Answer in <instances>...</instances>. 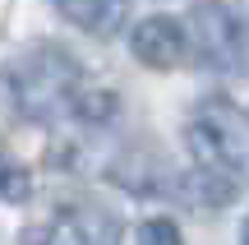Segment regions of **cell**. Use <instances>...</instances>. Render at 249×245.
<instances>
[{"mask_svg":"<svg viewBox=\"0 0 249 245\" xmlns=\"http://www.w3.org/2000/svg\"><path fill=\"white\" fill-rule=\"evenodd\" d=\"M55 9L88 37H116L129 19V0H55Z\"/></svg>","mask_w":249,"mask_h":245,"instance_id":"obj_6","label":"cell"},{"mask_svg":"<svg viewBox=\"0 0 249 245\" xmlns=\"http://www.w3.org/2000/svg\"><path fill=\"white\" fill-rule=\"evenodd\" d=\"M185 148L194 157V171L240 181V167L249 157V116L226 97L198 102L185 120Z\"/></svg>","mask_w":249,"mask_h":245,"instance_id":"obj_2","label":"cell"},{"mask_svg":"<svg viewBox=\"0 0 249 245\" xmlns=\"http://www.w3.org/2000/svg\"><path fill=\"white\" fill-rule=\"evenodd\" d=\"M9 93H14L18 116L55 125L65 116H79L88 83H83V70L74 65V56L65 46L42 42L9 65Z\"/></svg>","mask_w":249,"mask_h":245,"instance_id":"obj_1","label":"cell"},{"mask_svg":"<svg viewBox=\"0 0 249 245\" xmlns=\"http://www.w3.org/2000/svg\"><path fill=\"white\" fill-rule=\"evenodd\" d=\"M129 51H134V60L148 65V70H176V65L185 60V51H189V33L171 14H152V19H143V23H134Z\"/></svg>","mask_w":249,"mask_h":245,"instance_id":"obj_5","label":"cell"},{"mask_svg":"<svg viewBox=\"0 0 249 245\" xmlns=\"http://www.w3.org/2000/svg\"><path fill=\"white\" fill-rule=\"evenodd\" d=\"M28 194H33V171H28L9 148H0V199L5 204H23Z\"/></svg>","mask_w":249,"mask_h":245,"instance_id":"obj_7","label":"cell"},{"mask_svg":"<svg viewBox=\"0 0 249 245\" xmlns=\"http://www.w3.org/2000/svg\"><path fill=\"white\" fill-rule=\"evenodd\" d=\"M185 33H189V46L203 65L213 70H235L249 51V37H245V23L231 5L222 0H198L185 19Z\"/></svg>","mask_w":249,"mask_h":245,"instance_id":"obj_3","label":"cell"},{"mask_svg":"<svg viewBox=\"0 0 249 245\" xmlns=\"http://www.w3.org/2000/svg\"><path fill=\"white\" fill-rule=\"evenodd\" d=\"M37 245H120V222L107 208L74 204V208H60L37 231Z\"/></svg>","mask_w":249,"mask_h":245,"instance_id":"obj_4","label":"cell"},{"mask_svg":"<svg viewBox=\"0 0 249 245\" xmlns=\"http://www.w3.org/2000/svg\"><path fill=\"white\" fill-rule=\"evenodd\" d=\"M139 245H185V241H180V227L171 218H148L139 227Z\"/></svg>","mask_w":249,"mask_h":245,"instance_id":"obj_8","label":"cell"},{"mask_svg":"<svg viewBox=\"0 0 249 245\" xmlns=\"http://www.w3.org/2000/svg\"><path fill=\"white\" fill-rule=\"evenodd\" d=\"M240 241H245V245H249V218H245V231H240Z\"/></svg>","mask_w":249,"mask_h":245,"instance_id":"obj_9","label":"cell"}]
</instances>
